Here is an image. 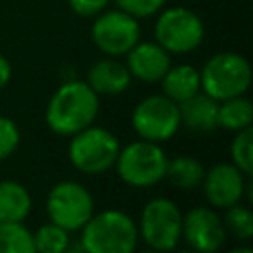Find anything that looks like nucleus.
<instances>
[{"label": "nucleus", "mask_w": 253, "mask_h": 253, "mask_svg": "<svg viewBox=\"0 0 253 253\" xmlns=\"http://www.w3.org/2000/svg\"><path fill=\"white\" fill-rule=\"evenodd\" d=\"M0 253H36L32 231L24 221H0Z\"/></svg>", "instance_id": "aec40b11"}, {"label": "nucleus", "mask_w": 253, "mask_h": 253, "mask_svg": "<svg viewBox=\"0 0 253 253\" xmlns=\"http://www.w3.org/2000/svg\"><path fill=\"white\" fill-rule=\"evenodd\" d=\"M67 2H69V8L73 14L83 16V18H95L103 10L109 8L111 0H67Z\"/></svg>", "instance_id": "a878e982"}, {"label": "nucleus", "mask_w": 253, "mask_h": 253, "mask_svg": "<svg viewBox=\"0 0 253 253\" xmlns=\"http://www.w3.org/2000/svg\"><path fill=\"white\" fill-rule=\"evenodd\" d=\"M180 109V123L194 132H211L217 128V101L198 91L194 97L182 101Z\"/></svg>", "instance_id": "2eb2a0df"}, {"label": "nucleus", "mask_w": 253, "mask_h": 253, "mask_svg": "<svg viewBox=\"0 0 253 253\" xmlns=\"http://www.w3.org/2000/svg\"><path fill=\"white\" fill-rule=\"evenodd\" d=\"M204 34L206 28L202 18L184 6L160 10L154 22V42L170 55H182L198 49L204 42Z\"/></svg>", "instance_id": "0eeeda50"}, {"label": "nucleus", "mask_w": 253, "mask_h": 253, "mask_svg": "<svg viewBox=\"0 0 253 253\" xmlns=\"http://www.w3.org/2000/svg\"><path fill=\"white\" fill-rule=\"evenodd\" d=\"M130 81H132V77H130L126 65L123 61H119L117 57H109V55L91 63V67L87 69V77H85V83L99 97L101 95L117 97L130 87Z\"/></svg>", "instance_id": "4468645a"}, {"label": "nucleus", "mask_w": 253, "mask_h": 253, "mask_svg": "<svg viewBox=\"0 0 253 253\" xmlns=\"http://www.w3.org/2000/svg\"><path fill=\"white\" fill-rule=\"evenodd\" d=\"M227 239L223 219L211 206H196L182 213V241L198 253H217Z\"/></svg>", "instance_id": "9b49d317"}, {"label": "nucleus", "mask_w": 253, "mask_h": 253, "mask_svg": "<svg viewBox=\"0 0 253 253\" xmlns=\"http://www.w3.org/2000/svg\"><path fill=\"white\" fill-rule=\"evenodd\" d=\"M176 253H198V251H194V249H182V251H176Z\"/></svg>", "instance_id": "c756f323"}, {"label": "nucleus", "mask_w": 253, "mask_h": 253, "mask_svg": "<svg viewBox=\"0 0 253 253\" xmlns=\"http://www.w3.org/2000/svg\"><path fill=\"white\" fill-rule=\"evenodd\" d=\"M162 85V95H166L168 99H172L174 103H182L190 97H194L198 91H202L200 87V69H196L190 63H178V65H170L168 71L162 75L160 79Z\"/></svg>", "instance_id": "dca6fc26"}, {"label": "nucleus", "mask_w": 253, "mask_h": 253, "mask_svg": "<svg viewBox=\"0 0 253 253\" xmlns=\"http://www.w3.org/2000/svg\"><path fill=\"white\" fill-rule=\"evenodd\" d=\"M229 158H231V164H235L243 174L251 176L253 172V130L251 126L233 132V138L229 144Z\"/></svg>", "instance_id": "5701e85b"}, {"label": "nucleus", "mask_w": 253, "mask_h": 253, "mask_svg": "<svg viewBox=\"0 0 253 253\" xmlns=\"http://www.w3.org/2000/svg\"><path fill=\"white\" fill-rule=\"evenodd\" d=\"M227 253H253V251H251V247H249V245H237V247L229 249Z\"/></svg>", "instance_id": "cd10ccee"}, {"label": "nucleus", "mask_w": 253, "mask_h": 253, "mask_svg": "<svg viewBox=\"0 0 253 253\" xmlns=\"http://www.w3.org/2000/svg\"><path fill=\"white\" fill-rule=\"evenodd\" d=\"M204 172H206V168L196 156L180 154V156L168 158L164 180H168L178 190L190 192V190L200 188V184L204 180Z\"/></svg>", "instance_id": "a211bd4d"}, {"label": "nucleus", "mask_w": 253, "mask_h": 253, "mask_svg": "<svg viewBox=\"0 0 253 253\" xmlns=\"http://www.w3.org/2000/svg\"><path fill=\"white\" fill-rule=\"evenodd\" d=\"M20 140H22V134L16 121L0 115V162L10 158L18 150Z\"/></svg>", "instance_id": "b1692460"}, {"label": "nucleus", "mask_w": 253, "mask_h": 253, "mask_svg": "<svg viewBox=\"0 0 253 253\" xmlns=\"http://www.w3.org/2000/svg\"><path fill=\"white\" fill-rule=\"evenodd\" d=\"M32 237L36 253H67L69 249V231L51 221L40 225Z\"/></svg>", "instance_id": "412c9836"}, {"label": "nucleus", "mask_w": 253, "mask_h": 253, "mask_svg": "<svg viewBox=\"0 0 253 253\" xmlns=\"http://www.w3.org/2000/svg\"><path fill=\"white\" fill-rule=\"evenodd\" d=\"M130 125L138 138L160 144L172 138L182 126L178 103L166 95H148L134 105Z\"/></svg>", "instance_id": "1a4fd4ad"}, {"label": "nucleus", "mask_w": 253, "mask_h": 253, "mask_svg": "<svg viewBox=\"0 0 253 253\" xmlns=\"http://www.w3.org/2000/svg\"><path fill=\"white\" fill-rule=\"evenodd\" d=\"M99 95L79 79L63 81L47 101L45 125L51 132L59 136H71L99 117Z\"/></svg>", "instance_id": "f257e3e1"}, {"label": "nucleus", "mask_w": 253, "mask_h": 253, "mask_svg": "<svg viewBox=\"0 0 253 253\" xmlns=\"http://www.w3.org/2000/svg\"><path fill=\"white\" fill-rule=\"evenodd\" d=\"M34 208L30 190L16 180H0V221H24Z\"/></svg>", "instance_id": "f3484780"}, {"label": "nucleus", "mask_w": 253, "mask_h": 253, "mask_svg": "<svg viewBox=\"0 0 253 253\" xmlns=\"http://www.w3.org/2000/svg\"><path fill=\"white\" fill-rule=\"evenodd\" d=\"M251 176L243 174L231 162H217L204 172L200 184L206 202L213 210H227L239 202H245V186Z\"/></svg>", "instance_id": "f8f14e48"}, {"label": "nucleus", "mask_w": 253, "mask_h": 253, "mask_svg": "<svg viewBox=\"0 0 253 253\" xmlns=\"http://www.w3.org/2000/svg\"><path fill=\"white\" fill-rule=\"evenodd\" d=\"M223 211L225 213L221 219L227 235H233L239 241H249L253 237V211L249 210V206L239 202Z\"/></svg>", "instance_id": "4be33fe9"}, {"label": "nucleus", "mask_w": 253, "mask_h": 253, "mask_svg": "<svg viewBox=\"0 0 253 253\" xmlns=\"http://www.w3.org/2000/svg\"><path fill=\"white\" fill-rule=\"evenodd\" d=\"M115 4L119 10L130 14L138 20V18H150V16L158 14L164 8L166 0H115Z\"/></svg>", "instance_id": "393cba45"}, {"label": "nucleus", "mask_w": 253, "mask_h": 253, "mask_svg": "<svg viewBox=\"0 0 253 253\" xmlns=\"http://www.w3.org/2000/svg\"><path fill=\"white\" fill-rule=\"evenodd\" d=\"M121 142L115 132L95 123L69 136L67 158L71 166L87 176L105 174L115 166Z\"/></svg>", "instance_id": "7ed1b4c3"}, {"label": "nucleus", "mask_w": 253, "mask_h": 253, "mask_svg": "<svg viewBox=\"0 0 253 253\" xmlns=\"http://www.w3.org/2000/svg\"><path fill=\"white\" fill-rule=\"evenodd\" d=\"M126 69L132 79L142 83H158L172 65L170 53L156 42H136L126 51Z\"/></svg>", "instance_id": "ddd939ff"}, {"label": "nucleus", "mask_w": 253, "mask_h": 253, "mask_svg": "<svg viewBox=\"0 0 253 253\" xmlns=\"http://www.w3.org/2000/svg\"><path fill=\"white\" fill-rule=\"evenodd\" d=\"M168 156L158 142L150 140H134L126 146H121L115 170L121 182L130 188H150L164 180L166 176Z\"/></svg>", "instance_id": "39448f33"}, {"label": "nucleus", "mask_w": 253, "mask_h": 253, "mask_svg": "<svg viewBox=\"0 0 253 253\" xmlns=\"http://www.w3.org/2000/svg\"><path fill=\"white\" fill-rule=\"evenodd\" d=\"M136 229L146 247L158 253H170L182 241V211L166 196L150 198L140 210Z\"/></svg>", "instance_id": "423d86ee"}, {"label": "nucleus", "mask_w": 253, "mask_h": 253, "mask_svg": "<svg viewBox=\"0 0 253 253\" xmlns=\"http://www.w3.org/2000/svg\"><path fill=\"white\" fill-rule=\"evenodd\" d=\"M45 213L51 223L67 229L69 233L79 231L95 213V200L83 184L75 180H61L47 192Z\"/></svg>", "instance_id": "6e6552de"}, {"label": "nucleus", "mask_w": 253, "mask_h": 253, "mask_svg": "<svg viewBox=\"0 0 253 253\" xmlns=\"http://www.w3.org/2000/svg\"><path fill=\"white\" fill-rule=\"evenodd\" d=\"M251 123H253V103L245 95L217 103V126L229 132H237L251 126Z\"/></svg>", "instance_id": "6ab92c4d"}, {"label": "nucleus", "mask_w": 253, "mask_h": 253, "mask_svg": "<svg viewBox=\"0 0 253 253\" xmlns=\"http://www.w3.org/2000/svg\"><path fill=\"white\" fill-rule=\"evenodd\" d=\"M251 85V63L235 51L213 53L200 69V87L211 99L225 101L245 95Z\"/></svg>", "instance_id": "20e7f679"}, {"label": "nucleus", "mask_w": 253, "mask_h": 253, "mask_svg": "<svg viewBox=\"0 0 253 253\" xmlns=\"http://www.w3.org/2000/svg\"><path fill=\"white\" fill-rule=\"evenodd\" d=\"M79 231L83 253H134L140 241L136 221L115 208L95 211Z\"/></svg>", "instance_id": "f03ea898"}, {"label": "nucleus", "mask_w": 253, "mask_h": 253, "mask_svg": "<svg viewBox=\"0 0 253 253\" xmlns=\"http://www.w3.org/2000/svg\"><path fill=\"white\" fill-rule=\"evenodd\" d=\"M91 40L95 47L109 57L126 55V51L140 40L138 20L119 8L103 10L95 16L91 26Z\"/></svg>", "instance_id": "9d476101"}, {"label": "nucleus", "mask_w": 253, "mask_h": 253, "mask_svg": "<svg viewBox=\"0 0 253 253\" xmlns=\"http://www.w3.org/2000/svg\"><path fill=\"white\" fill-rule=\"evenodd\" d=\"M134 253H158V251H154V249H150V247H146V249H142V251H134Z\"/></svg>", "instance_id": "c85d7f7f"}, {"label": "nucleus", "mask_w": 253, "mask_h": 253, "mask_svg": "<svg viewBox=\"0 0 253 253\" xmlns=\"http://www.w3.org/2000/svg\"><path fill=\"white\" fill-rule=\"evenodd\" d=\"M12 79V65L10 61L0 53V89H4Z\"/></svg>", "instance_id": "bb28decb"}]
</instances>
